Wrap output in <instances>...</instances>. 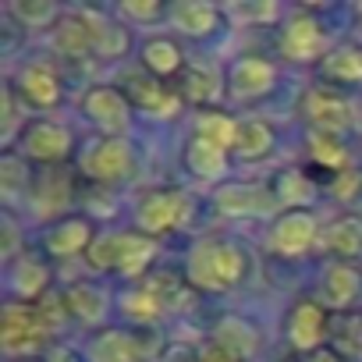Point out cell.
I'll return each mask as SVG.
<instances>
[{"label": "cell", "mask_w": 362, "mask_h": 362, "mask_svg": "<svg viewBox=\"0 0 362 362\" xmlns=\"http://www.w3.org/2000/svg\"><path fill=\"white\" fill-rule=\"evenodd\" d=\"M362 291V274L351 267V263H334L323 277V302L334 305V309H348Z\"/></svg>", "instance_id": "d6986e66"}, {"label": "cell", "mask_w": 362, "mask_h": 362, "mask_svg": "<svg viewBox=\"0 0 362 362\" xmlns=\"http://www.w3.org/2000/svg\"><path fill=\"white\" fill-rule=\"evenodd\" d=\"M323 29H320V22L316 18H309V15H295L291 22H288V29H284V36H281V54L288 57V61H316L320 54H323Z\"/></svg>", "instance_id": "4fadbf2b"}, {"label": "cell", "mask_w": 362, "mask_h": 362, "mask_svg": "<svg viewBox=\"0 0 362 362\" xmlns=\"http://www.w3.org/2000/svg\"><path fill=\"white\" fill-rule=\"evenodd\" d=\"M50 327L43 323L40 309L29 302H8L4 316H0V337H4V351L8 355H29L40 351L47 344Z\"/></svg>", "instance_id": "3957f363"}, {"label": "cell", "mask_w": 362, "mask_h": 362, "mask_svg": "<svg viewBox=\"0 0 362 362\" xmlns=\"http://www.w3.org/2000/svg\"><path fill=\"white\" fill-rule=\"evenodd\" d=\"M142 68L153 75V78H170V75H181L185 71V57H181L177 43L174 40H149L142 47Z\"/></svg>", "instance_id": "7402d4cb"}, {"label": "cell", "mask_w": 362, "mask_h": 362, "mask_svg": "<svg viewBox=\"0 0 362 362\" xmlns=\"http://www.w3.org/2000/svg\"><path fill=\"white\" fill-rule=\"evenodd\" d=\"M128 50V29L117 25V22H103L100 18V47L96 54L100 57H121Z\"/></svg>", "instance_id": "74e56055"}, {"label": "cell", "mask_w": 362, "mask_h": 362, "mask_svg": "<svg viewBox=\"0 0 362 362\" xmlns=\"http://www.w3.org/2000/svg\"><path fill=\"white\" fill-rule=\"evenodd\" d=\"M142 288L160 302V309H163V313L185 309V305H189V298H192V284H189V281H181L174 270H153V274L142 281Z\"/></svg>", "instance_id": "ffe728a7"}, {"label": "cell", "mask_w": 362, "mask_h": 362, "mask_svg": "<svg viewBox=\"0 0 362 362\" xmlns=\"http://www.w3.org/2000/svg\"><path fill=\"white\" fill-rule=\"evenodd\" d=\"M199 362H242V358H238L235 351H228L224 344H217V341H214L210 348H203V355H199Z\"/></svg>", "instance_id": "b9f144b4"}, {"label": "cell", "mask_w": 362, "mask_h": 362, "mask_svg": "<svg viewBox=\"0 0 362 362\" xmlns=\"http://www.w3.org/2000/svg\"><path fill=\"white\" fill-rule=\"evenodd\" d=\"M274 64L263 57H242L231 71H228V86L235 96H263L274 86Z\"/></svg>", "instance_id": "e0dca14e"}, {"label": "cell", "mask_w": 362, "mask_h": 362, "mask_svg": "<svg viewBox=\"0 0 362 362\" xmlns=\"http://www.w3.org/2000/svg\"><path fill=\"white\" fill-rule=\"evenodd\" d=\"M121 305H124V313H128L132 320H139V323H153L156 316H163L160 302H156V298H153V295H149V291H146L142 284H139L135 291H128Z\"/></svg>", "instance_id": "8d00e7d4"}, {"label": "cell", "mask_w": 362, "mask_h": 362, "mask_svg": "<svg viewBox=\"0 0 362 362\" xmlns=\"http://www.w3.org/2000/svg\"><path fill=\"white\" fill-rule=\"evenodd\" d=\"M177 93H181V100H189V103H196V107H206V103H214V100L221 96V78H217L214 71H206V68L196 64V68L181 71Z\"/></svg>", "instance_id": "83f0119b"}, {"label": "cell", "mask_w": 362, "mask_h": 362, "mask_svg": "<svg viewBox=\"0 0 362 362\" xmlns=\"http://www.w3.org/2000/svg\"><path fill=\"white\" fill-rule=\"evenodd\" d=\"M320 71H323V78H330V82H362V50H358V47L334 50L330 57H323Z\"/></svg>", "instance_id": "1f68e13d"}, {"label": "cell", "mask_w": 362, "mask_h": 362, "mask_svg": "<svg viewBox=\"0 0 362 362\" xmlns=\"http://www.w3.org/2000/svg\"><path fill=\"white\" fill-rule=\"evenodd\" d=\"M64 305H68V313L78 316L82 323H100V320L107 316V295H103L96 284H89V281L71 284V288L64 291Z\"/></svg>", "instance_id": "d4e9b609"}, {"label": "cell", "mask_w": 362, "mask_h": 362, "mask_svg": "<svg viewBox=\"0 0 362 362\" xmlns=\"http://www.w3.org/2000/svg\"><path fill=\"white\" fill-rule=\"evenodd\" d=\"M235 15H245V18L256 22V18H270L274 8H270V4H259V8H235Z\"/></svg>", "instance_id": "ee69618b"}, {"label": "cell", "mask_w": 362, "mask_h": 362, "mask_svg": "<svg viewBox=\"0 0 362 362\" xmlns=\"http://www.w3.org/2000/svg\"><path fill=\"white\" fill-rule=\"evenodd\" d=\"M358 185H362V174H358V170H351V167H348V170H341V174L330 181V189H334L341 199L355 196V189H358Z\"/></svg>", "instance_id": "ab89813d"}, {"label": "cell", "mask_w": 362, "mask_h": 362, "mask_svg": "<svg viewBox=\"0 0 362 362\" xmlns=\"http://www.w3.org/2000/svg\"><path fill=\"white\" fill-rule=\"evenodd\" d=\"M71 153V135L64 124L54 121H33L22 132V156H33L40 163H61Z\"/></svg>", "instance_id": "8fae6325"}, {"label": "cell", "mask_w": 362, "mask_h": 362, "mask_svg": "<svg viewBox=\"0 0 362 362\" xmlns=\"http://www.w3.org/2000/svg\"><path fill=\"white\" fill-rule=\"evenodd\" d=\"M274 196H267L263 189H252V185H224L217 189V206L224 214H235V217H249V214H263L270 206Z\"/></svg>", "instance_id": "4316f807"}, {"label": "cell", "mask_w": 362, "mask_h": 362, "mask_svg": "<svg viewBox=\"0 0 362 362\" xmlns=\"http://www.w3.org/2000/svg\"><path fill=\"white\" fill-rule=\"evenodd\" d=\"M156 256V238H146L139 231H107L96 235L86 259L93 270H121L124 277H139Z\"/></svg>", "instance_id": "7a4b0ae2"}, {"label": "cell", "mask_w": 362, "mask_h": 362, "mask_svg": "<svg viewBox=\"0 0 362 362\" xmlns=\"http://www.w3.org/2000/svg\"><path fill=\"white\" fill-rule=\"evenodd\" d=\"M121 11L132 15V18H139V22H156V18H163V4H135V0H124Z\"/></svg>", "instance_id": "60d3db41"}, {"label": "cell", "mask_w": 362, "mask_h": 362, "mask_svg": "<svg viewBox=\"0 0 362 362\" xmlns=\"http://www.w3.org/2000/svg\"><path fill=\"white\" fill-rule=\"evenodd\" d=\"M196 135L199 139H206V142H214L217 149H231L235 146V135H238V121H231V117H224V114H203L199 121H196Z\"/></svg>", "instance_id": "e575fe53"}, {"label": "cell", "mask_w": 362, "mask_h": 362, "mask_svg": "<svg viewBox=\"0 0 362 362\" xmlns=\"http://www.w3.org/2000/svg\"><path fill=\"white\" fill-rule=\"evenodd\" d=\"M100 47V18L96 15H61L54 22V50L64 57H86Z\"/></svg>", "instance_id": "30bf717a"}, {"label": "cell", "mask_w": 362, "mask_h": 362, "mask_svg": "<svg viewBox=\"0 0 362 362\" xmlns=\"http://www.w3.org/2000/svg\"><path fill=\"white\" fill-rule=\"evenodd\" d=\"M93 242H96V231L89 217H64L61 224L47 231V252L54 259H71L78 252H89Z\"/></svg>", "instance_id": "7c38bea8"}, {"label": "cell", "mask_w": 362, "mask_h": 362, "mask_svg": "<svg viewBox=\"0 0 362 362\" xmlns=\"http://www.w3.org/2000/svg\"><path fill=\"white\" fill-rule=\"evenodd\" d=\"M249 274V259L235 242L203 238L189 256V284L192 291H231Z\"/></svg>", "instance_id": "6da1fadb"}, {"label": "cell", "mask_w": 362, "mask_h": 362, "mask_svg": "<svg viewBox=\"0 0 362 362\" xmlns=\"http://www.w3.org/2000/svg\"><path fill=\"white\" fill-rule=\"evenodd\" d=\"M313 196V181L305 170H281L274 177V199L277 203H291V210H298V203H305Z\"/></svg>", "instance_id": "d6a6232c"}, {"label": "cell", "mask_w": 362, "mask_h": 362, "mask_svg": "<svg viewBox=\"0 0 362 362\" xmlns=\"http://www.w3.org/2000/svg\"><path fill=\"white\" fill-rule=\"evenodd\" d=\"M242 160H263L270 149H274V128L259 117H249V121H238V135H235V146H231Z\"/></svg>", "instance_id": "484cf974"}, {"label": "cell", "mask_w": 362, "mask_h": 362, "mask_svg": "<svg viewBox=\"0 0 362 362\" xmlns=\"http://www.w3.org/2000/svg\"><path fill=\"white\" fill-rule=\"evenodd\" d=\"M309 362H341V355H337L334 348H320V351L309 355Z\"/></svg>", "instance_id": "f6af8a7d"}, {"label": "cell", "mask_w": 362, "mask_h": 362, "mask_svg": "<svg viewBox=\"0 0 362 362\" xmlns=\"http://www.w3.org/2000/svg\"><path fill=\"white\" fill-rule=\"evenodd\" d=\"M121 93L128 96L132 107H139V110H146V114H153V117H177L181 103H185L177 89L163 86V82L153 78L149 71H128V75L121 78Z\"/></svg>", "instance_id": "8992f818"}, {"label": "cell", "mask_w": 362, "mask_h": 362, "mask_svg": "<svg viewBox=\"0 0 362 362\" xmlns=\"http://www.w3.org/2000/svg\"><path fill=\"white\" fill-rule=\"evenodd\" d=\"M50 362H78V355L71 348H54L50 351Z\"/></svg>", "instance_id": "bcb514c9"}, {"label": "cell", "mask_w": 362, "mask_h": 362, "mask_svg": "<svg viewBox=\"0 0 362 362\" xmlns=\"http://www.w3.org/2000/svg\"><path fill=\"white\" fill-rule=\"evenodd\" d=\"M18 93L33 107H54L61 100V78L50 64H25L18 71Z\"/></svg>", "instance_id": "2e32d148"}, {"label": "cell", "mask_w": 362, "mask_h": 362, "mask_svg": "<svg viewBox=\"0 0 362 362\" xmlns=\"http://www.w3.org/2000/svg\"><path fill=\"white\" fill-rule=\"evenodd\" d=\"M142 355L146 348L139 344V334H128V330H103L89 344L93 362H139Z\"/></svg>", "instance_id": "ac0fdd59"}, {"label": "cell", "mask_w": 362, "mask_h": 362, "mask_svg": "<svg viewBox=\"0 0 362 362\" xmlns=\"http://www.w3.org/2000/svg\"><path fill=\"white\" fill-rule=\"evenodd\" d=\"M15 245H18V231H15V221H11V214L4 217V256L11 259L15 256Z\"/></svg>", "instance_id": "7bdbcfd3"}, {"label": "cell", "mask_w": 362, "mask_h": 362, "mask_svg": "<svg viewBox=\"0 0 362 362\" xmlns=\"http://www.w3.org/2000/svg\"><path fill=\"white\" fill-rule=\"evenodd\" d=\"M358 29H362V4H358Z\"/></svg>", "instance_id": "7dc6e473"}, {"label": "cell", "mask_w": 362, "mask_h": 362, "mask_svg": "<svg viewBox=\"0 0 362 362\" xmlns=\"http://www.w3.org/2000/svg\"><path fill=\"white\" fill-rule=\"evenodd\" d=\"M170 18L181 33L189 36H210L217 29V8L214 4H203V0H181V4L170 8Z\"/></svg>", "instance_id": "603a6c76"}, {"label": "cell", "mask_w": 362, "mask_h": 362, "mask_svg": "<svg viewBox=\"0 0 362 362\" xmlns=\"http://www.w3.org/2000/svg\"><path fill=\"white\" fill-rule=\"evenodd\" d=\"M305 149H309V167H305V174L313 170L316 177H337L341 170H348V149H344V142L334 135V132H309L305 135Z\"/></svg>", "instance_id": "5bb4252c"}, {"label": "cell", "mask_w": 362, "mask_h": 362, "mask_svg": "<svg viewBox=\"0 0 362 362\" xmlns=\"http://www.w3.org/2000/svg\"><path fill=\"white\" fill-rule=\"evenodd\" d=\"M302 114H305V121L313 124V132H344L348 124H351V107H348V100L337 93V89H330V86H316V89H309L305 93V100H302Z\"/></svg>", "instance_id": "ba28073f"}, {"label": "cell", "mask_w": 362, "mask_h": 362, "mask_svg": "<svg viewBox=\"0 0 362 362\" xmlns=\"http://www.w3.org/2000/svg\"><path fill=\"white\" fill-rule=\"evenodd\" d=\"M214 341H217V344H224L228 351H235V355L242 358V355L256 351L259 334H256V327H252V323H245L242 316H228V320H221V323H217V337H214Z\"/></svg>", "instance_id": "4dcf8cb0"}, {"label": "cell", "mask_w": 362, "mask_h": 362, "mask_svg": "<svg viewBox=\"0 0 362 362\" xmlns=\"http://www.w3.org/2000/svg\"><path fill=\"white\" fill-rule=\"evenodd\" d=\"M15 124H18V103H15V89L8 86L4 89V146L11 149V139H15Z\"/></svg>", "instance_id": "f35d334b"}, {"label": "cell", "mask_w": 362, "mask_h": 362, "mask_svg": "<svg viewBox=\"0 0 362 362\" xmlns=\"http://www.w3.org/2000/svg\"><path fill=\"white\" fill-rule=\"evenodd\" d=\"M29 185V163L25 156H18L15 149H4V170H0V192L8 203H15Z\"/></svg>", "instance_id": "836d02e7"}, {"label": "cell", "mask_w": 362, "mask_h": 362, "mask_svg": "<svg viewBox=\"0 0 362 362\" xmlns=\"http://www.w3.org/2000/svg\"><path fill=\"white\" fill-rule=\"evenodd\" d=\"M327 334H330V316H327V309L320 302L302 298V302L291 305V313H288V341L298 351H309V355L320 351Z\"/></svg>", "instance_id": "52a82bcc"}, {"label": "cell", "mask_w": 362, "mask_h": 362, "mask_svg": "<svg viewBox=\"0 0 362 362\" xmlns=\"http://www.w3.org/2000/svg\"><path fill=\"white\" fill-rule=\"evenodd\" d=\"M327 341L341 358H362V313H351V309L334 313Z\"/></svg>", "instance_id": "44dd1931"}, {"label": "cell", "mask_w": 362, "mask_h": 362, "mask_svg": "<svg viewBox=\"0 0 362 362\" xmlns=\"http://www.w3.org/2000/svg\"><path fill=\"white\" fill-rule=\"evenodd\" d=\"M224 163H228L224 149H217L214 142H206V139H199V135H192V142L185 146V167H189L192 174H199V177H217V174H224Z\"/></svg>", "instance_id": "f546056e"}, {"label": "cell", "mask_w": 362, "mask_h": 362, "mask_svg": "<svg viewBox=\"0 0 362 362\" xmlns=\"http://www.w3.org/2000/svg\"><path fill=\"white\" fill-rule=\"evenodd\" d=\"M323 245L341 256V259H351V256H362V221L358 217H341L327 228L323 235Z\"/></svg>", "instance_id": "f1b7e54d"}, {"label": "cell", "mask_w": 362, "mask_h": 362, "mask_svg": "<svg viewBox=\"0 0 362 362\" xmlns=\"http://www.w3.org/2000/svg\"><path fill=\"white\" fill-rule=\"evenodd\" d=\"M132 146L117 135H103L96 139L86 153H82V174L100 181V185H114V181H124L132 174Z\"/></svg>", "instance_id": "277c9868"}, {"label": "cell", "mask_w": 362, "mask_h": 362, "mask_svg": "<svg viewBox=\"0 0 362 362\" xmlns=\"http://www.w3.org/2000/svg\"><path fill=\"white\" fill-rule=\"evenodd\" d=\"M11 15H15L25 29H40V25L57 22V4H50V0H15Z\"/></svg>", "instance_id": "d590c367"}, {"label": "cell", "mask_w": 362, "mask_h": 362, "mask_svg": "<svg viewBox=\"0 0 362 362\" xmlns=\"http://www.w3.org/2000/svg\"><path fill=\"white\" fill-rule=\"evenodd\" d=\"M82 107H86V114L107 132V135H124L128 132V114H132V103H128V96L121 93V89H114V86H93L86 96H82Z\"/></svg>", "instance_id": "9c48e42d"}, {"label": "cell", "mask_w": 362, "mask_h": 362, "mask_svg": "<svg viewBox=\"0 0 362 362\" xmlns=\"http://www.w3.org/2000/svg\"><path fill=\"white\" fill-rule=\"evenodd\" d=\"M47 284H50V267L40 256L22 252V259L15 263V291L22 295V302L47 298Z\"/></svg>", "instance_id": "cb8c5ba5"}, {"label": "cell", "mask_w": 362, "mask_h": 362, "mask_svg": "<svg viewBox=\"0 0 362 362\" xmlns=\"http://www.w3.org/2000/svg\"><path fill=\"white\" fill-rule=\"evenodd\" d=\"M185 210H189V203H185V196H181L177 189H156V192H149L139 203L135 228L146 238H160V235L174 231L181 221H185Z\"/></svg>", "instance_id": "5b68a950"}, {"label": "cell", "mask_w": 362, "mask_h": 362, "mask_svg": "<svg viewBox=\"0 0 362 362\" xmlns=\"http://www.w3.org/2000/svg\"><path fill=\"white\" fill-rule=\"evenodd\" d=\"M316 238V221L305 214V210H288L281 214V221L274 224V235H270V245L281 252V256H302Z\"/></svg>", "instance_id": "9a60e30c"}]
</instances>
